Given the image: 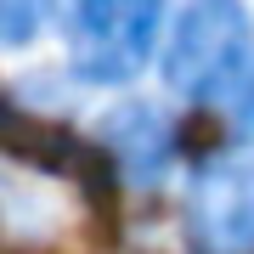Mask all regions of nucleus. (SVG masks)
<instances>
[{
	"instance_id": "nucleus-6",
	"label": "nucleus",
	"mask_w": 254,
	"mask_h": 254,
	"mask_svg": "<svg viewBox=\"0 0 254 254\" xmlns=\"http://www.w3.org/2000/svg\"><path fill=\"white\" fill-rule=\"evenodd\" d=\"M220 119H226V125H232L243 141H254V68H249V79L232 91V102L220 108Z\"/></svg>"
},
{
	"instance_id": "nucleus-1",
	"label": "nucleus",
	"mask_w": 254,
	"mask_h": 254,
	"mask_svg": "<svg viewBox=\"0 0 254 254\" xmlns=\"http://www.w3.org/2000/svg\"><path fill=\"white\" fill-rule=\"evenodd\" d=\"M254 68V17L243 0H181L164 40L158 73L170 96L192 108H226Z\"/></svg>"
},
{
	"instance_id": "nucleus-3",
	"label": "nucleus",
	"mask_w": 254,
	"mask_h": 254,
	"mask_svg": "<svg viewBox=\"0 0 254 254\" xmlns=\"http://www.w3.org/2000/svg\"><path fill=\"white\" fill-rule=\"evenodd\" d=\"M181 237L192 254H254V153H215L181 187Z\"/></svg>"
},
{
	"instance_id": "nucleus-4",
	"label": "nucleus",
	"mask_w": 254,
	"mask_h": 254,
	"mask_svg": "<svg viewBox=\"0 0 254 254\" xmlns=\"http://www.w3.org/2000/svg\"><path fill=\"white\" fill-rule=\"evenodd\" d=\"M96 153L113 164V175L136 192H153L170 181L175 158H181V130L175 113L153 96H125L96 119Z\"/></svg>"
},
{
	"instance_id": "nucleus-5",
	"label": "nucleus",
	"mask_w": 254,
	"mask_h": 254,
	"mask_svg": "<svg viewBox=\"0 0 254 254\" xmlns=\"http://www.w3.org/2000/svg\"><path fill=\"white\" fill-rule=\"evenodd\" d=\"M63 6L68 0H0V40H6V51L34 46L51 23H63Z\"/></svg>"
},
{
	"instance_id": "nucleus-2",
	"label": "nucleus",
	"mask_w": 254,
	"mask_h": 254,
	"mask_svg": "<svg viewBox=\"0 0 254 254\" xmlns=\"http://www.w3.org/2000/svg\"><path fill=\"white\" fill-rule=\"evenodd\" d=\"M170 23V0H68L57 28L68 46L73 85H91V91L130 85L153 57H164Z\"/></svg>"
}]
</instances>
